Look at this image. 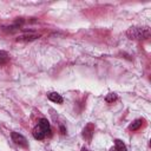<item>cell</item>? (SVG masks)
<instances>
[{
    "instance_id": "1",
    "label": "cell",
    "mask_w": 151,
    "mask_h": 151,
    "mask_svg": "<svg viewBox=\"0 0 151 151\" xmlns=\"http://www.w3.org/2000/svg\"><path fill=\"white\" fill-rule=\"evenodd\" d=\"M126 35L130 39H134V40L146 39L150 37V29L149 27H130L126 31Z\"/></svg>"
},
{
    "instance_id": "2",
    "label": "cell",
    "mask_w": 151,
    "mask_h": 151,
    "mask_svg": "<svg viewBox=\"0 0 151 151\" xmlns=\"http://www.w3.org/2000/svg\"><path fill=\"white\" fill-rule=\"evenodd\" d=\"M12 139H13V142L17 144V145H19V146H24V147H26L27 145H28V143H27V139L22 136V134H20V133H18V132H12Z\"/></svg>"
},
{
    "instance_id": "3",
    "label": "cell",
    "mask_w": 151,
    "mask_h": 151,
    "mask_svg": "<svg viewBox=\"0 0 151 151\" xmlns=\"http://www.w3.org/2000/svg\"><path fill=\"white\" fill-rule=\"evenodd\" d=\"M40 38L39 34H34V33H27V34H22V35H19L15 40L17 41H20V42H27V41H33L35 39Z\"/></svg>"
},
{
    "instance_id": "4",
    "label": "cell",
    "mask_w": 151,
    "mask_h": 151,
    "mask_svg": "<svg viewBox=\"0 0 151 151\" xmlns=\"http://www.w3.org/2000/svg\"><path fill=\"white\" fill-rule=\"evenodd\" d=\"M38 126L45 132V134H51V126H50V122L45 118H41L38 123Z\"/></svg>"
},
{
    "instance_id": "5",
    "label": "cell",
    "mask_w": 151,
    "mask_h": 151,
    "mask_svg": "<svg viewBox=\"0 0 151 151\" xmlns=\"http://www.w3.org/2000/svg\"><path fill=\"white\" fill-rule=\"evenodd\" d=\"M32 134H33V137H34L35 139H38V140H42V139L45 138V136H46L45 132H44L38 125L32 130Z\"/></svg>"
},
{
    "instance_id": "6",
    "label": "cell",
    "mask_w": 151,
    "mask_h": 151,
    "mask_svg": "<svg viewBox=\"0 0 151 151\" xmlns=\"http://www.w3.org/2000/svg\"><path fill=\"white\" fill-rule=\"evenodd\" d=\"M47 97H48V99L51 100V101H53V103H57V104H61L63 103V97L59 94V93H57V92H51V93H48L47 94Z\"/></svg>"
},
{
    "instance_id": "7",
    "label": "cell",
    "mask_w": 151,
    "mask_h": 151,
    "mask_svg": "<svg viewBox=\"0 0 151 151\" xmlns=\"http://www.w3.org/2000/svg\"><path fill=\"white\" fill-rule=\"evenodd\" d=\"M92 131H93V125H92V124H88V125L84 129V132H83L84 137H85V138H87V139L90 140V139H91V137H92Z\"/></svg>"
},
{
    "instance_id": "8",
    "label": "cell",
    "mask_w": 151,
    "mask_h": 151,
    "mask_svg": "<svg viewBox=\"0 0 151 151\" xmlns=\"http://www.w3.org/2000/svg\"><path fill=\"white\" fill-rule=\"evenodd\" d=\"M9 61V54L6 51L0 50V65H4Z\"/></svg>"
},
{
    "instance_id": "9",
    "label": "cell",
    "mask_w": 151,
    "mask_h": 151,
    "mask_svg": "<svg viewBox=\"0 0 151 151\" xmlns=\"http://www.w3.org/2000/svg\"><path fill=\"white\" fill-rule=\"evenodd\" d=\"M142 123H143V120L142 119H136L130 126H129V129L130 130H132V131H136V130H138L140 126H142Z\"/></svg>"
},
{
    "instance_id": "10",
    "label": "cell",
    "mask_w": 151,
    "mask_h": 151,
    "mask_svg": "<svg viewBox=\"0 0 151 151\" xmlns=\"http://www.w3.org/2000/svg\"><path fill=\"white\" fill-rule=\"evenodd\" d=\"M114 144H116L117 151H126V145H125L120 139H116V140H114Z\"/></svg>"
},
{
    "instance_id": "11",
    "label": "cell",
    "mask_w": 151,
    "mask_h": 151,
    "mask_svg": "<svg viewBox=\"0 0 151 151\" xmlns=\"http://www.w3.org/2000/svg\"><path fill=\"white\" fill-rule=\"evenodd\" d=\"M117 99V94L116 93H109L106 97H105V100L107 101V103H112V101H114Z\"/></svg>"
},
{
    "instance_id": "12",
    "label": "cell",
    "mask_w": 151,
    "mask_h": 151,
    "mask_svg": "<svg viewBox=\"0 0 151 151\" xmlns=\"http://www.w3.org/2000/svg\"><path fill=\"white\" fill-rule=\"evenodd\" d=\"M60 130H61V133H64V134L66 133V130H65V127H64V126H60Z\"/></svg>"
},
{
    "instance_id": "13",
    "label": "cell",
    "mask_w": 151,
    "mask_h": 151,
    "mask_svg": "<svg viewBox=\"0 0 151 151\" xmlns=\"http://www.w3.org/2000/svg\"><path fill=\"white\" fill-rule=\"evenodd\" d=\"M110 151H117V149H116V147H111Z\"/></svg>"
},
{
    "instance_id": "14",
    "label": "cell",
    "mask_w": 151,
    "mask_h": 151,
    "mask_svg": "<svg viewBox=\"0 0 151 151\" xmlns=\"http://www.w3.org/2000/svg\"><path fill=\"white\" fill-rule=\"evenodd\" d=\"M81 151H90V150H87L86 147H83V149H81Z\"/></svg>"
}]
</instances>
